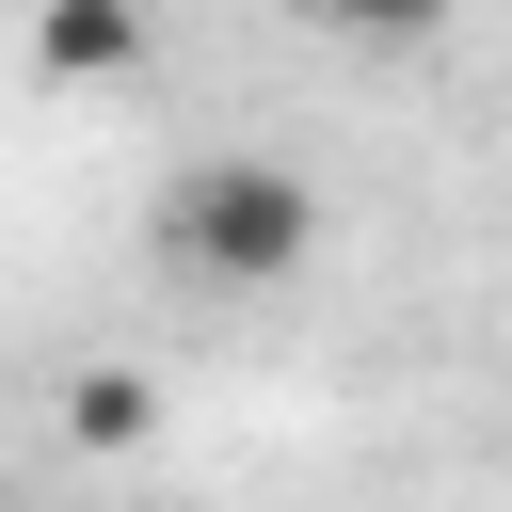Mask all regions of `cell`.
<instances>
[{"label":"cell","mask_w":512,"mask_h":512,"mask_svg":"<svg viewBox=\"0 0 512 512\" xmlns=\"http://www.w3.org/2000/svg\"><path fill=\"white\" fill-rule=\"evenodd\" d=\"M160 256H176L192 288H288V272L320 256V192H304L288 160H192V176L160 192Z\"/></svg>","instance_id":"obj_1"},{"label":"cell","mask_w":512,"mask_h":512,"mask_svg":"<svg viewBox=\"0 0 512 512\" xmlns=\"http://www.w3.org/2000/svg\"><path fill=\"white\" fill-rule=\"evenodd\" d=\"M144 48H160L144 0H32V64L48 80H144Z\"/></svg>","instance_id":"obj_2"},{"label":"cell","mask_w":512,"mask_h":512,"mask_svg":"<svg viewBox=\"0 0 512 512\" xmlns=\"http://www.w3.org/2000/svg\"><path fill=\"white\" fill-rule=\"evenodd\" d=\"M64 432H80V448H144V432H160V384H144V368H80V384H64Z\"/></svg>","instance_id":"obj_3"},{"label":"cell","mask_w":512,"mask_h":512,"mask_svg":"<svg viewBox=\"0 0 512 512\" xmlns=\"http://www.w3.org/2000/svg\"><path fill=\"white\" fill-rule=\"evenodd\" d=\"M288 16H304V32H352V48H416L448 0H288Z\"/></svg>","instance_id":"obj_4"}]
</instances>
